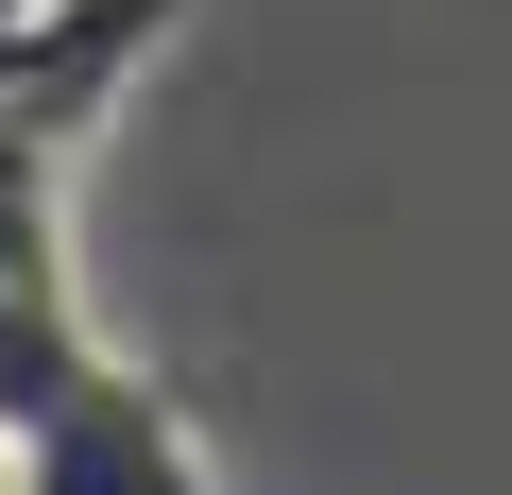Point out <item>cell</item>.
<instances>
[{
    "label": "cell",
    "instance_id": "2",
    "mask_svg": "<svg viewBox=\"0 0 512 495\" xmlns=\"http://www.w3.org/2000/svg\"><path fill=\"white\" fill-rule=\"evenodd\" d=\"M35 18H52V0H0V52H18V35H35Z\"/></svg>",
    "mask_w": 512,
    "mask_h": 495
},
{
    "label": "cell",
    "instance_id": "1",
    "mask_svg": "<svg viewBox=\"0 0 512 495\" xmlns=\"http://www.w3.org/2000/svg\"><path fill=\"white\" fill-rule=\"evenodd\" d=\"M0 495H205V444H188V410L154 376L86 359L18 444H0Z\"/></svg>",
    "mask_w": 512,
    "mask_h": 495
}]
</instances>
